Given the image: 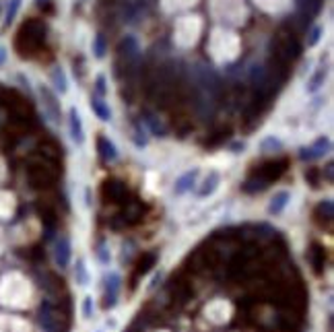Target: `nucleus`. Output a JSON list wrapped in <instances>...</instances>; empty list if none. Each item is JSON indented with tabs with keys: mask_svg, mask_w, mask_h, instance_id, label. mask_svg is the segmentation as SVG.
I'll list each match as a JSON object with an SVG mask.
<instances>
[{
	"mask_svg": "<svg viewBox=\"0 0 334 332\" xmlns=\"http://www.w3.org/2000/svg\"><path fill=\"white\" fill-rule=\"evenodd\" d=\"M287 170V159H272L266 161L248 176V180L242 184V190L248 194H256L262 192L264 188H268V184H272L274 180H279Z\"/></svg>",
	"mask_w": 334,
	"mask_h": 332,
	"instance_id": "nucleus-1",
	"label": "nucleus"
},
{
	"mask_svg": "<svg viewBox=\"0 0 334 332\" xmlns=\"http://www.w3.org/2000/svg\"><path fill=\"white\" fill-rule=\"evenodd\" d=\"M46 42V25L42 21L29 19L23 23V27L17 33L15 46L21 56H33Z\"/></svg>",
	"mask_w": 334,
	"mask_h": 332,
	"instance_id": "nucleus-2",
	"label": "nucleus"
},
{
	"mask_svg": "<svg viewBox=\"0 0 334 332\" xmlns=\"http://www.w3.org/2000/svg\"><path fill=\"white\" fill-rule=\"evenodd\" d=\"M299 54H301V46H299V40L295 35V29L283 27L270 42V58H276V60L289 64Z\"/></svg>",
	"mask_w": 334,
	"mask_h": 332,
	"instance_id": "nucleus-3",
	"label": "nucleus"
},
{
	"mask_svg": "<svg viewBox=\"0 0 334 332\" xmlns=\"http://www.w3.org/2000/svg\"><path fill=\"white\" fill-rule=\"evenodd\" d=\"M68 313H70L68 307H62L60 303L46 299L42 301V307H40V324L48 332H66L70 326Z\"/></svg>",
	"mask_w": 334,
	"mask_h": 332,
	"instance_id": "nucleus-4",
	"label": "nucleus"
},
{
	"mask_svg": "<svg viewBox=\"0 0 334 332\" xmlns=\"http://www.w3.org/2000/svg\"><path fill=\"white\" fill-rule=\"evenodd\" d=\"M192 81H194V87L198 91L207 93L213 99H217L221 95V91H223V85H221L219 75L211 66H207L202 62L194 64V68H192Z\"/></svg>",
	"mask_w": 334,
	"mask_h": 332,
	"instance_id": "nucleus-5",
	"label": "nucleus"
},
{
	"mask_svg": "<svg viewBox=\"0 0 334 332\" xmlns=\"http://www.w3.org/2000/svg\"><path fill=\"white\" fill-rule=\"evenodd\" d=\"M118 58L124 64V70H126L128 77L136 72V68L140 64V46H138V42L132 35H126L120 42V46H118Z\"/></svg>",
	"mask_w": 334,
	"mask_h": 332,
	"instance_id": "nucleus-6",
	"label": "nucleus"
},
{
	"mask_svg": "<svg viewBox=\"0 0 334 332\" xmlns=\"http://www.w3.org/2000/svg\"><path fill=\"white\" fill-rule=\"evenodd\" d=\"M27 180H29L31 188L46 190L56 182V172L46 163H31L27 168Z\"/></svg>",
	"mask_w": 334,
	"mask_h": 332,
	"instance_id": "nucleus-7",
	"label": "nucleus"
},
{
	"mask_svg": "<svg viewBox=\"0 0 334 332\" xmlns=\"http://www.w3.org/2000/svg\"><path fill=\"white\" fill-rule=\"evenodd\" d=\"M101 192H103V198L109 200V202H124L126 196H128L126 186H124L122 182H118V180H107V182L103 184Z\"/></svg>",
	"mask_w": 334,
	"mask_h": 332,
	"instance_id": "nucleus-8",
	"label": "nucleus"
},
{
	"mask_svg": "<svg viewBox=\"0 0 334 332\" xmlns=\"http://www.w3.org/2000/svg\"><path fill=\"white\" fill-rule=\"evenodd\" d=\"M70 254H72V248H70V239L66 235H60L56 242H54V260L60 268H66L68 262H70Z\"/></svg>",
	"mask_w": 334,
	"mask_h": 332,
	"instance_id": "nucleus-9",
	"label": "nucleus"
},
{
	"mask_svg": "<svg viewBox=\"0 0 334 332\" xmlns=\"http://www.w3.org/2000/svg\"><path fill=\"white\" fill-rule=\"evenodd\" d=\"M307 260H309V264H311V270H313L316 274H322L324 268H326V248H324L322 244L313 242V244L309 246V250H307Z\"/></svg>",
	"mask_w": 334,
	"mask_h": 332,
	"instance_id": "nucleus-10",
	"label": "nucleus"
},
{
	"mask_svg": "<svg viewBox=\"0 0 334 332\" xmlns=\"http://www.w3.org/2000/svg\"><path fill=\"white\" fill-rule=\"evenodd\" d=\"M120 283H122V279H120L118 272H109L105 276V301H103V307L105 309H109V307L116 305L118 293H120Z\"/></svg>",
	"mask_w": 334,
	"mask_h": 332,
	"instance_id": "nucleus-11",
	"label": "nucleus"
},
{
	"mask_svg": "<svg viewBox=\"0 0 334 332\" xmlns=\"http://www.w3.org/2000/svg\"><path fill=\"white\" fill-rule=\"evenodd\" d=\"M295 7H297V17L311 23V19L322 9V0H295Z\"/></svg>",
	"mask_w": 334,
	"mask_h": 332,
	"instance_id": "nucleus-12",
	"label": "nucleus"
},
{
	"mask_svg": "<svg viewBox=\"0 0 334 332\" xmlns=\"http://www.w3.org/2000/svg\"><path fill=\"white\" fill-rule=\"evenodd\" d=\"M328 149H330V140L326 138V136H322V138H318L311 146H305V149H301V153H299V157L303 159V161H313V159H320V157H324L326 153H328Z\"/></svg>",
	"mask_w": 334,
	"mask_h": 332,
	"instance_id": "nucleus-13",
	"label": "nucleus"
},
{
	"mask_svg": "<svg viewBox=\"0 0 334 332\" xmlns=\"http://www.w3.org/2000/svg\"><path fill=\"white\" fill-rule=\"evenodd\" d=\"M40 95L44 99V107L48 112V116L54 120V122H60V101L56 99V95L48 89V87H42L40 89Z\"/></svg>",
	"mask_w": 334,
	"mask_h": 332,
	"instance_id": "nucleus-14",
	"label": "nucleus"
},
{
	"mask_svg": "<svg viewBox=\"0 0 334 332\" xmlns=\"http://www.w3.org/2000/svg\"><path fill=\"white\" fill-rule=\"evenodd\" d=\"M38 211H40L42 223H44L46 229H48V235H52V231L56 229V223H58V213H56V209H54L52 205H48V202H40Z\"/></svg>",
	"mask_w": 334,
	"mask_h": 332,
	"instance_id": "nucleus-15",
	"label": "nucleus"
},
{
	"mask_svg": "<svg viewBox=\"0 0 334 332\" xmlns=\"http://www.w3.org/2000/svg\"><path fill=\"white\" fill-rule=\"evenodd\" d=\"M68 124H70V136L75 142L83 144L85 142V128H83V120H81V114L72 107L70 114H68Z\"/></svg>",
	"mask_w": 334,
	"mask_h": 332,
	"instance_id": "nucleus-16",
	"label": "nucleus"
},
{
	"mask_svg": "<svg viewBox=\"0 0 334 332\" xmlns=\"http://www.w3.org/2000/svg\"><path fill=\"white\" fill-rule=\"evenodd\" d=\"M313 215H316V221H318L320 225H326V227H330V223H332V217H334V205H332V200H330V198L322 200V202L316 207Z\"/></svg>",
	"mask_w": 334,
	"mask_h": 332,
	"instance_id": "nucleus-17",
	"label": "nucleus"
},
{
	"mask_svg": "<svg viewBox=\"0 0 334 332\" xmlns=\"http://www.w3.org/2000/svg\"><path fill=\"white\" fill-rule=\"evenodd\" d=\"M196 178H198V170H190V172H186L184 176L178 178V182H176V186H174V192H176V194H186L188 190L194 188Z\"/></svg>",
	"mask_w": 334,
	"mask_h": 332,
	"instance_id": "nucleus-18",
	"label": "nucleus"
},
{
	"mask_svg": "<svg viewBox=\"0 0 334 332\" xmlns=\"http://www.w3.org/2000/svg\"><path fill=\"white\" fill-rule=\"evenodd\" d=\"M97 151L101 155L103 161H116L118 159V151L114 146V142H109L105 136H99L97 138Z\"/></svg>",
	"mask_w": 334,
	"mask_h": 332,
	"instance_id": "nucleus-19",
	"label": "nucleus"
},
{
	"mask_svg": "<svg viewBox=\"0 0 334 332\" xmlns=\"http://www.w3.org/2000/svg\"><path fill=\"white\" fill-rule=\"evenodd\" d=\"M289 200H291V194L289 192H276L274 196H272V200H270V205H268V213L270 215H281L283 211H285V207L289 205Z\"/></svg>",
	"mask_w": 334,
	"mask_h": 332,
	"instance_id": "nucleus-20",
	"label": "nucleus"
},
{
	"mask_svg": "<svg viewBox=\"0 0 334 332\" xmlns=\"http://www.w3.org/2000/svg\"><path fill=\"white\" fill-rule=\"evenodd\" d=\"M155 262H157V254L155 252H146V254H142V258L136 262V270H134V279H138V276H142V274H146L153 266H155Z\"/></svg>",
	"mask_w": 334,
	"mask_h": 332,
	"instance_id": "nucleus-21",
	"label": "nucleus"
},
{
	"mask_svg": "<svg viewBox=\"0 0 334 332\" xmlns=\"http://www.w3.org/2000/svg\"><path fill=\"white\" fill-rule=\"evenodd\" d=\"M219 174L217 172H211L207 178H205V182H202V186L198 188V196L200 198H207V196H211L215 190H217V186H219Z\"/></svg>",
	"mask_w": 334,
	"mask_h": 332,
	"instance_id": "nucleus-22",
	"label": "nucleus"
},
{
	"mask_svg": "<svg viewBox=\"0 0 334 332\" xmlns=\"http://www.w3.org/2000/svg\"><path fill=\"white\" fill-rule=\"evenodd\" d=\"M142 213H144V209L138 202H130L126 207V211L122 213V219H124L126 225H132V223H138L142 219Z\"/></svg>",
	"mask_w": 334,
	"mask_h": 332,
	"instance_id": "nucleus-23",
	"label": "nucleus"
},
{
	"mask_svg": "<svg viewBox=\"0 0 334 332\" xmlns=\"http://www.w3.org/2000/svg\"><path fill=\"white\" fill-rule=\"evenodd\" d=\"M91 107H93V112L97 114V118H99V120L107 122V120L112 118V112H109V107L105 105V101H103V99L93 97V99H91Z\"/></svg>",
	"mask_w": 334,
	"mask_h": 332,
	"instance_id": "nucleus-24",
	"label": "nucleus"
},
{
	"mask_svg": "<svg viewBox=\"0 0 334 332\" xmlns=\"http://www.w3.org/2000/svg\"><path fill=\"white\" fill-rule=\"evenodd\" d=\"M52 83H54L56 91L66 93V89H68V81H66V75H64L62 68H54V70H52Z\"/></svg>",
	"mask_w": 334,
	"mask_h": 332,
	"instance_id": "nucleus-25",
	"label": "nucleus"
},
{
	"mask_svg": "<svg viewBox=\"0 0 334 332\" xmlns=\"http://www.w3.org/2000/svg\"><path fill=\"white\" fill-rule=\"evenodd\" d=\"M93 52H95L97 58H103L105 52H107V48H105V38H103L101 33L95 35V40H93Z\"/></svg>",
	"mask_w": 334,
	"mask_h": 332,
	"instance_id": "nucleus-26",
	"label": "nucleus"
},
{
	"mask_svg": "<svg viewBox=\"0 0 334 332\" xmlns=\"http://www.w3.org/2000/svg\"><path fill=\"white\" fill-rule=\"evenodd\" d=\"M19 7H21V0H9L7 19H5V23H7V25H11V23H13V19L17 17V11H19Z\"/></svg>",
	"mask_w": 334,
	"mask_h": 332,
	"instance_id": "nucleus-27",
	"label": "nucleus"
},
{
	"mask_svg": "<svg viewBox=\"0 0 334 332\" xmlns=\"http://www.w3.org/2000/svg\"><path fill=\"white\" fill-rule=\"evenodd\" d=\"M75 276H77V283L79 285H87V270H85V264L83 260L77 262V270H75Z\"/></svg>",
	"mask_w": 334,
	"mask_h": 332,
	"instance_id": "nucleus-28",
	"label": "nucleus"
},
{
	"mask_svg": "<svg viewBox=\"0 0 334 332\" xmlns=\"http://www.w3.org/2000/svg\"><path fill=\"white\" fill-rule=\"evenodd\" d=\"M281 146H283V144H281V140H276V138H272V136L262 140V151H274V149L279 151Z\"/></svg>",
	"mask_w": 334,
	"mask_h": 332,
	"instance_id": "nucleus-29",
	"label": "nucleus"
},
{
	"mask_svg": "<svg viewBox=\"0 0 334 332\" xmlns=\"http://www.w3.org/2000/svg\"><path fill=\"white\" fill-rule=\"evenodd\" d=\"M322 38V27H311L309 31V38H307V46H316Z\"/></svg>",
	"mask_w": 334,
	"mask_h": 332,
	"instance_id": "nucleus-30",
	"label": "nucleus"
},
{
	"mask_svg": "<svg viewBox=\"0 0 334 332\" xmlns=\"http://www.w3.org/2000/svg\"><path fill=\"white\" fill-rule=\"evenodd\" d=\"M324 77H326V70H320L313 79H311V83H309V91H316L320 85H322V81H324Z\"/></svg>",
	"mask_w": 334,
	"mask_h": 332,
	"instance_id": "nucleus-31",
	"label": "nucleus"
},
{
	"mask_svg": "<svg viewBox=\"0 0 334 332\" xmlns=\"http://www.w3.org/2000/svg\"><path fill=\"white\" fill-rule=\"evenodd\" d=\"M83 316L85 318L93 316V299L91 297H85V301H83Z\"/></svg>",
	"mask_w": 334,
	"mask_h": 332,
	"instance_id": "nucleus-32",
	"label": "nucleus"
},
{
	"mask_svg": "<svg viewBox=\"0 0 334 332\" xmlns=\"http://www.w3.org/2000/svg\"><path fill=\"white\" fill-rule=\"evenodd\" d=\"M95 89H97V93H99V95H105V91H107V89H105V77H103V75H99V77H97V81H95Z\"/></svg>",
	"mask_w": 334,
	"mask_h": 332,
	"instance_id": "nucleus-33",
	"label": "nucleus"
},
{
	"mask_svg": "<svg viewBox=\"0 0 334 332\" xmlns=\"http://www.w3.org/2000/svg\"><path fill=\"white\" fill-rule=\"evenodd\" d=\"M50 3H52V0H38V7L46 9V7H50Z\"/></svg>",
	"mask_w": 334,
	"mask_h": 332,
	"instance_id": "nucleus-34",
	"label": "nucleus"
},
{
	"mask_svg": "<svg viewBox=\"0 0 334 332\" xmlns=\"http://www.w3.org/2000/svg\"><path fill=\"white\" fill-rule=\"evenodd\" d=\"M5 60H7V52L5 48H0V64H5Z\"/></svg>",
	"mask_w": 334,
	"mask_h": 332,
	"instance_id": "nucleus-35",
	"label": "nucleus"
}]
</instances>
